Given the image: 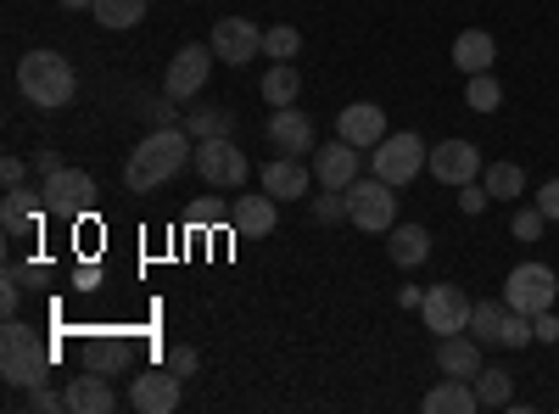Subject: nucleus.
Masks as SVG:
<instances>
[{
  "mask_svg": "<svg viewBox=\"0 0 559 414\" xmlns=\"http://www.w3.org/2000/svg\"><path fill=\"white\" fill-rule=\"evenodd\" d=\"M269 146H274L280 157L319 152V146H313V118H308L302 107H274V118H269Z\"/></svg>",
  "mask_w": 559,
  "mask_h": 414,
  "instance_id": "obj_13",
  "label": "nucleus"
},
{
  "mask_svg": "<svg viewBox=\"0 0 559 414\" xmlns=\"http://www.w3.org/2000/svg\"><path fill=\"white\" fill-rule=\"evenodd\" d=\"M313 179H319L324 191H347L353 179H358V146L342 141V134H336L331 146H319L313 152Z\"/></svg>",
  "mask_w": 559,
  "mask_h": 414,
  "instance_id": "obj_15",
  "label": "nucleus"
},
{
  "mask_svg": "<svg viewBox=\"0 0 559 414\" xmlns=\"http://www.w3.org/2000/svg\"><path fill=\"white\" fill-rule=\"evenodd\" d=\"M419 314H426V331L453 336V331L471 326V297H464L459 286H431L426 303H419Z\"/></svg>",
  "mask_w": 559,
  "mask_h": 414,
  "instance_id": "obj_12",
  "label": "nucleus"
},
{
  "mask_svg": "<svg viewBox=\"0 0 559 414\" xmlns=\"http://www.w3.org/2000/svg\"><path fill=\"white\" fill-rule=\"evenodd\" d=\"M308 186H313V168H308L302 157H274V163L263 168V191H269L274 202H302Z\"/></svg>",
  "mask_w": 559,
  "mask_h": 414,
  "instance_id": "obj_19",
  "label": "nucleus"
},
{
  "mask_svg": "<svg viewBox=\"0 0 559 414\" xmlns=\"http://www.w3.org/2000/svg\"><path fill=\"white\" fill-rule=\"evenodd\" d=\"M129 409L134 414H174L179 409V376L168 370H146V376H134L129 381Z\"/></svg>",
  "mask_w": 559,
  "mask_h": 414,
  "instance_id": "obj_11",
  "label": "nucleus"
},
{
  "mask_svg": "<svg viewBox=\"0 0 559 414\" xmlns=\"http://www.w3.org/2000/svg\"><path fill=\"white\" fill-rule=\"evenodd\" d=\"M90 17H96L102 28H134L140 17H146V0H96Z\"/></svg>",
  "mask_w": 559,
  "mask_h": 414,
  "instance_id": "obj_29",
  "label": "nucleus"
},
{
  "mask_svg": "<svg viewBox=\"0 0 559 414\" xmlns=\"http://www.w3.org/2000/svg\"><path fill=\"white\" fill-rule=\"evenodd\" d=\"M336 134H342V141H353L358 152H376L386 141V113L376 102H353V107H342Z\"/></svg>",
  "mask_w": 559,
  "mask_h": 414,
  "instance_id": "obj_14",
  "label": "nucleus"
},
{
  "mask_svg": "<svg viewBox=\"0 0 559 414\" xmlns=\"http://www.w3.org/2000/svg\"><path fill=\"white\" fill-rule=\"evenodd\" d=\"M263 102L269 107H297V96H302V73H297V62H274L269 73H263Z\"/></svg>",
  "mask_w": 559,
  "mask_h": 414,
  "instance_id": "obj_26",
  "label": "nucleus"
},
{
  "mask_svg": "<svg viewBox=\"0 0 559 414\" xmlns=\"http://www.w3.org/2000/svg\"><path fill=\"white\" fill-rule=\"evenodd\" d=\"M34 168H39L45 179H51V174H62L68 163H62V152H57V146H39V152H34Z\"/></svg>",
  "mask_w": 559,
  "mask_h": 414,
  "instance_id": "obj_42",
  "label": "nucleus"
},
{
  "mask_svg": "<svg viewBox=\"0 0 559 414\" xmlns=\"http://www.w3.org/2000/svg\"><path fill=\"white\" fill-rule=\"evenodd\" d=\"M532 326H537V342H559V319H554V308H543Z\"/></svg>",
  "mask_w": 559,
  "mask_h": 414,
  "instance_id": "obj_44",
  "label": "nucleus"
},
{
  "mask_svg": "<svg viewBox=\"0 0 559 414\" xmlns=\"http://www.w3.org/2000/svg\"><path fill=\"white\" fill-rule=\"evenodd\" d=\"M0 376L12 387H45L51 381V347L34 326L23 319H7V331H0Z\"/></svg>",
  "mask_w": 559,
  "mask_h": 414,
  "instance_id": "obj_3",
  "label": "nucleus"
},
{
  "mask_svg": "<svg viewBox=\"0 0 559 414\" xmlns=\"http://www.w3.org/2000/svg\"><path fill=\"white\" fill-rule=\"evenodd\" d=\"M543 224H548V213L532 202V208H515V218H509V229H515V241H537L543 236Z\"/></svg>",
  "mask_w": 559,
  "mask_h": 414,
  "instance_id": "obj_35",
  "label": "nucleus"
},
{
  "mask_svg": "<svg viewBox=\"0 0 559 414\" xmlns=\"http://www.w3.org/2000/svg\"><path fill=\"white\" fill-rule=\"evenodd\" d=\"M140 113H146V123H152V129H179V107H174V96H152V102H140Z\"/></svg>",
  "mask_w": 559,
  "mask_h": 414,
  "instance_id": "obj_37",
  "label": "nucleus"
},
{
  "mask_svg": "<svg viewBox=\"0 0 559 414\" xmlns=\"http://www.w3.org/2000/svg\"><path fill=\"white\" fill-rule=\"evenodd\" d=\"M185 134H191V141H218V134H229V113L224 107H197L191 118H185Z\"/></svg>",
  "mask_w": 559,
  "mask_h": 414,
  "instance_id": "obj_32",
  "label": "nucleus"
},
{
  "mask_svg": "<svg viewBox=\"0 0 559 414\" xmlns=\"http://www.w3.org/2000/svg\"><path fill=\"white\" fill-rule=\"evenodd\" d=\"M28 409H34V414H62V409H68V392H51V387H28Z\"/></svg>",
  "mask_w": 559,
  "mask_h": 414,
  "instance_id": "obj_38",
  "label": "nucleus"
},
{
  "mask_svg": "<svg viewBox=\"0 0 559 414\" xmlns=\"http://www.w3.org/2000/svg\"><path fill=\"white\" fill-rule=\"evenodd\" d=\"M123 358H129V347H123L118 336H102L96 347H90V370H96V376H118Z\"/></svg>",
  "mask_w": 559,
  "mask_h": 414,
  "instance_id": "obj_33",
  "label": "nucleus"
},
{
  "mask_svg": "<svg viewBox=\"0 0 559 414\" xmlns=\"http://www.w3.org/2000/svg\"><path fill=\"white\" fill-rule=\"evenodd\" d=\"M487 202H492V191L476 186V179H471V186H459V213H481Z\"/></svg>",
  "mask_w": 559,
  "mask_h": 414,
  "instance_id": "obj_39",
  "label": "nucleus"
},
{
  "mask_svg": "<svg viewBox=\"0 0 559 414\" xmlns=\"http://www.w3.org/2000/svg\"><path fill=\"white\" fill-rule=\"evenodd\" d=\"M73 286H79V292H96V286H102V269H96V263H84V269L73 274Z\"/></svg>",
  "mask_w": 559,
  "mask_h": 414,
  "instance_id": "obj_46",
  "label": "nucleus"
},
{
  "mask_svg": "<svg viewBox=\"0 0 559 414\" xmlns=\"http://www.w3.org/2000/svg\"><path fill=\"white\" fill-rule=\"evenodd\" d=\"M397 186H386L381 174H369V179H353L347 186V202H353V224L369 229V236H381V229L397 224Z\"/></svg>",
  "mask_w": 559,
  "mask_h": 414,
  "instance_id": "obj_6",
  "label": "nucleus"
},
{
  "mask_svg": "<svg viewBox=\"0 0 559 414\" xmlns=\"http://www.w3.org/2000/svg\"><path fill=\"white\" fill-rule=\"evenodd\" d=\"M17 90H23L39 113H62V107L79 96V73H73V62L57 57V51H28V57L17 62Z\"/></svg>",
  "mask_w": 559,
  "mask_h": 414,
  "instance_id": "obj_2",
  "label": "nucleus"
},
{
  "mask_svg": "<svg viewBox=\"0 0 559 414\" xmlns=\"http://www.w3.org/2000/svg\"><path fill=\"white\" fill-rule=\"evenodd\" d=\"M481 186H487L498 202H515V197H526V174H521V163H492V168L481 174Z\"/></svg>",
  "mask_w": 559,
  "mask_h": 414,
  "instance_id": "obj_28",
  "label": "nucleus"
},
{
  "mask_svg": "<svg viewBox=\"0 0 559 414\" xmlns=\"http://www.w3.org/2000/svg\"><path fill=\"white\" fill-rule=\"evenodd\" d=\"M45 213H51V208H45L39 191H28V186H7V202H0V229H7V236H34Z\"/></svg>",
  "mask_w": 559,
  "mask_h": 414,
  "instance_id": "obj_18",
  "label": "nucleus"
},
{
  "mask_svg": "<svg viewBox=\"0 0 559 414\" xmlns=\"http://www.w3.org/2000/svg\"><path fill=\"white\" fill-rule=\"evenodd\" d=\"M503 319H509V303L503 297H481V303H471V326L464 331H471L481 347H498L503 342Z\"/></svg>",
  "mask_w": 559,
  "mask_h": 414,
  "instance_id": "obj_25",
  "label": "nucleus"
},
{
  "mask_svg": "<svg viewBox=\"0 0 559 414\" xmlns=\"http://www.w3.org/2000/svg\"><path fill=\"white\" fill-rule=\"evenodd\" d=\"M17 303H23V274L7 269V292H0V308H7V319H17Z\"/></svg>",
  "mask_w": 559,
  "mask_h": 414,
  "instance_id": "obj_41",
  "label": "nucleus"
},
{
  "mask_svg": "<svg viewBox=\"0 0 559 414\" xmlns=\"http://www.w3.org/2000/svg\"><path fill=\"white\" fill-rule=\"evenodd\" d=\"M274 218H280V208H274V197H269V191H263V197H241L236 208H229V224H236V236H241V241L269 236Z\"/></svg>",
  "mask_w": 559,
  "mask_h": 414,
  "instance_id": "obj_22",
  "label": "nucleus"
},
{
  "mask_svg": "<svg viewBox=\"0 0 559 414\" xmlns=\"http://www.w3.org/2000/svg\"><path fill=\"white\" fill-rule=\"evenodd\" d=\"M526 342H537L532 314H515V308H509V319H503V342H498V347H526Z\"/></svg>",
  "mask_w": 559,
  "mask_h": 414,
  "instance_id": "obj_34",
  "label": "nucleus"
},
{
  "mask_svg": "<svg viewBox=\"0 0 559 414\" xmlns=\"http://www.w3.org/2000/svg\"><path fill=\"white\" fill-rule=\"evenodd\" d=\"M386 252H392L397 269H419V263L431 258V229H426V224H392Z\"/></svg>",
  "mask_w": 559,
  "mask_h": 414,
  "instance_id": "obj_24",
  "label": "nucleus"
},
{
  "mask_svg": "<svg viewBox=\"0 0 559 414\" xmlns=\"http://www.w3.org/2000/svg\"><path fill=\"white\" fill-rule=\"evenodd\" d=\"M297 51H302V34H297L292 23L263 28V57H269V62H297Z\"/></svg>",
  "mask_w": 559,
  "mask_h": 414,
  "instance_id": "obj_30",
  "label": "nucleus"
},
{
  "mask_svg": "<svg viewBox=\"0 0 559 414\" xmlns=\"http://www.w3.org/2000/svg\"><path fill=\"white\" fill-rule=\"evenodd\" d=\"M57 7H68V12H90L96 0H57Z\"/></svg>",
  "mask_w": 559,
  "mask_h": 414,
  "instance_id": "obj_49",
  "label": "nucleus"
},
{
  "mask_svg": "<svg viewBox=\"0 0 559 414\" xmlns=\"http://www.w3.org/2000/svg\"><path fill=\"white\" fill-rule=\"evenodd\" d=\"M464 102H471V113H498L503 107V84L492 73H471V84H464Z\"/></svg>",
  "mask_w": 559,
  "mask_h": 414,
  "instance_id": "obj_31",
  "label": "nucleus"
},
{
  "mask_svg": "<svg viewBox=\"0 0 559 414\" xmlns=\"http://www.w3.org/2000/svg\"><path fill=\"white\" fill-rule=\"evenodd\" d=\"M218 218H224L218 202H197V208H191V224H218Z\"/></svg>",
  "mask_w": 559,
  "mask_h": 414,
  "instance_id": "obj_47",
  "label": "nucleus"
},
{
  "mask_svg": "<svg viewBox=\"0 0 559 414\" xmlns=\"http://www.w3.org/2000/svg\"><path fill=\"white\" fill-rule=\"evenodd\" d=\"M492 62H498V39L487 28H464L453 39V68L459 73H492Z\"/></svg>",
  "mask_w": 559,
  "mask_h": 414,
  "instance_id": "obj_21",
  "label": "nucleus"
},
{
  "mask_svg": "<svg viewBox=\"0 0 559 414\" xmlns=\"http://www.w3.org/2000/svg\"><path fill=\"white\" fill-rule=\"evenodd\" d=\"M397 303H403V308H419V303H426V292H419V286H403Z\"/></svg>",
  "mask_w": 559,
  "mask_h": 414,
  "instance_id": "obj_48",
  "label": "nucleus"
},
{
  "mask_svg": "<svg viewBox=\"0 0 559 414\" xmlns=\"http://www.w3.org/2000/svg\"><path fill=\"white\" fill-rule=\"evenodd\" d=\"M537 208L548 213V224H559V179H548V186L537 191Z\"/></svg>",
  "mask_w": 559,
  "mask_h": 414,
  "instance_id": "obj_43",
  "label": "nucleus"
},
{
  "mask_svg": "<svg viewBox=\"0 0 559 414\" xmlns=\"http://www.w3.org/2000/svg\"><path fill=\"white\" fill-rule=\"evenodd\" d=\"M426 168L442 179V186H471V179L481 174V152H476L471 141H442Z\"/></svg>",
  "mask_w": 559,
  "mask_h": 414,
  "instance_id": "obj_16",
  "label": "nucleus"
},
{
  "mask_svg": "<svg viewBox=\"0 0 559 414\" xmlns=\"http://www.w3.org/2000/svg\"><path fill=\"white\" fill-rule=\"evenodd\" d=\"M207 186H224V191H236V186H247V174H252V163H247V152L229 141V134H218V141H197V163H191Z\"/></svg>",
  "mask_w": 559,
  "mask_h": 414,
  "instance_id": "obj_7",
  "label": "nucleus"
},
{
  "mask_svg": "<svg viewBox=\"0 0 559 414\" xmlns=\"http://www.w3.org/2000/svg\"><path fill=\"white\" fill-rule=\"evenodd\" d=\"M437 370H442V376H459V381H476V376H481V342H476L471 331L437 336Z\"/></svg>",
  "mask_w": 559,
  "mask_h": 414,
  "instance_id": "obj_17",
  "label": "nucleus"
},
{
  "mask_svg": "<svg viewBox=\"0 0 559 414\" xmlns=\"http://www.w3.org/2000/svg\"><path fill=\"white\" fill-rule=\"evenodd\" d=\"M476 409H481L476 381H459V376H448V381H437V387L426 392V414H476Z\"/></svg>",
  "mask_w": 559,
  "mask_h": 414,
  "instance_id": "obj_23",
  "label": "nucleus"
},
{
  "mask_svg": "<svg viewBox=\"0 0 559 414\" xmlns=\"http://www.w3.org/2000/svg\"><path fill=\"white\" fill-rule=\"evenodd\" d=\"M258 51H263L258 23H247V17H218V23H213V57H218V62L247 68V62H258Z\"/></svg>",
  "mask_w": 559,
  "mask_h": 414,
  "instance_id": "obj_10",
  "label": "nucleus"
},
{
  "mask_svg": "<svg viewBox=\"0 0 559 414\" xmlns=\"http://www.w3.org/2000/svg\"><path fill=\"white\" fill-rule=\"evenodd\" d=\"M426 163H431V152H426V141H419L414 129H397V134H386V141L369 152V174H381L386 186H408L414 174H426Z\"/></svg>",
  "mask_w": 559,
  "mask_h": 414,
  "instance_id": "obj_4",
  "label": "nucleus"
},
{
  "mask_svg": "<svg viewBox=\"0 0 559 414\" xmlns=\"http://www.w3.org/2000/svg\"><path fill=\"white\" fill-rule=\"evenodd\" d=\"M313 218H319V224H342V218H353V202H347V191L313 197Z\"/></svg>",
  "mask_w": 559,
  "mask_h": 414,
  "instance_id": "obj_36",
  "label": "nucleus"
},
{
  "mask_svg": "<svg viewBox=\"0 0 559 414\" xmlns=\"http://www.w3.org/2000/svg\"><path fill=\"white\" fill-rule=\"evenodd\" d=\"M197 364H202L197 347H174V353H168V370H174L179 381H185V376H197Z\"/></svg>",
  "mask_w": 559,
  "mask_h": 414,
  "instance_id": "obj_40",
  "label": "nucleus"
},
{
  "mask_svg": "<svg viewBox=\"0 0 559 414\" xmlns=\"http://www.w3.org/2000/svg\"><path fill=\"white\" fill-rule=\"evenodd\" d=\"M554 297H559V281H554V269L548 263H515L509 269V281H503V303L515 308V314H543V308H554Z\"/></svg>",
  "mask_w": 559,
  "mask_h": 414,
  "instance_id": "obj_5",
  "label": "nucleus"
},
{
  "mask_svg": "<svg viewBox=\"0 0 559 414\" xmlns=\"http://www.w3.org/2000/svg\"><path fill=\"white\" fill-rule=\"evenodd\" d=\"M213 45H185V51L168 62V73H163V96H174V102H191L197 90L207 84V73H213Z\"/></svg>",
  "mask_w": 559,
  "mask_h": 414,
  "instance_id": "obj_9",
  "label": "nucleus"
},
{
  "mask_svg": "<svg viewBox=\"0 0 559 414\" xmlns=\"http://www.w3.org/2000/svg\"><path fill=\"white\" fill-rule=\"evenodd\" d=\"M476 398H481V409H509V403H515V376H509L503 364H481Z\"/></svg>",
  "mask_w": 559,
  "mask_h": 414,
  "instance_id": "obj_27",
  "label": "nucleus"
},
{
  "mask_svg": "<svg viewBox=\"0 0 559 414\" xmlns=\"http://www.w3.org/2000/svg\"><path fill=\"white\" fill-rule=\"evenodd\" d=\"M39 197H45V208H51L57 218H79V213L96 208V179H90L84 168H62V174H51L39 186Z\"/></svg>",
  "mask_w": 559,
  "mask_h": 414,
  "instance_id": "obj_8",
  "label": "nucleus"
},
{
  "mask_svg": "<svg viewBox=\"0 0 559 414\" xmlns=\"http://www.w3.org/2000/svg\"><path fill=\"white\" fill-rule=\"evenodd\" d=\"M0 179H7V186H23V179H28V163H23V157H7V163H0Z\"/></svg>",
  "mask_w": 559,
  "mask_h": 414,
  "instance_id": "obj_45",
  "label": "nucleus"
},
{
  "mask_svg": "<svg viewBox=\"0 0 559 414\" xmlns=\"http://www.w3.org/2000/svg\"><path fill=\"white\" fill-rule=\"evenodd\" d=\"M191 163H197V141L185 134V123H179V129H152L146 141L129 152V163H123V186H129L134 197H146V191L168 186L174 174H185Z\"/></svg>",
  "mask_w": 559,
  "mask_h": 414,
  "instance_id": "obj_1",
  "label": "nucleus"
},
{
  "mask_svg": "<svg viewBox=\"0 0 559 414\" xmlns=\"http://www.w3.org/2000/svg\"><path fill=\"white\" fill-rule=\"evenodd\" d=\"M112 409H118V392H112L107 376L84 370V376L68 381V414H112Z\"/></svg>",
  "mask_w": 559,
  "mask_h": 414,
  "instance_id": "obj_20",
  "label": "nucleus"
}]
</instances>
